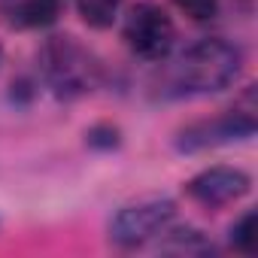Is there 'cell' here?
Here are the masks:
<instances>
[{"mask_svg":"<svg viewBox=\"0 0 258 258\" xmlns=\"http://www.w3.org/2000/svg\"><path fill=\"white\" fill-rule=\"evenodd\" d=\"M243 67V52L222 37L188 46L173 64V85L179 94H216L228 88Z\"/></svg>","mask_w":258,"mask_h":258,"instance_id":"6da1fadb","label":"cell"},{"mask_svg":"<svg viewBox=\"0 0 258 258\" xmlns=\"http://www.w3.org/2000/svg\"><path fill=\"white\" fill-rule=\"evenodd\" d=\"M40 70H43V79L49 82V88L64 100H73V97L94 91L103 79L100 61L76 37H67V34L49 37L43 43Z\"/></svg>","mask_w":258,"mask_h":258,"instance_id":"7a4b0ae2","label":"cell"},{"mask_svg":"<svg viewBox=\"0 0 258 258\" xmlns=\"http://www.w3.org/2000/svg\"><path fill=\"white\" fill-rule=\"evenodd\" d=\"M173 216H176V204L170 198H158V195L140 198L134 204L121 207L112 216L109 237H112V243L127 246V249H131V246H143L152 237L164 234L167 225L173 222Z\"/></svg>","mask_w":258,"mask_h":258,"instance_id":"3957f363","label":"cell"},{"mask_svg":"<svg viewBox=\"0 0 258 258\" xmlns=\"http://www.w3.org/2000/svg\"><path fill=\"white\" fill-rule=\"evenodd\" d=\"M124 43L137 58L143 61H161L167 58V52L173 49L176 40V28L170 22V16L155 7V4H140L127 13L124 19Z\"/></svg>","mask_w":258,"mask_h":258,"instance_id":"277c9868","label":"cell"},{"mask_svg":"<svg viewBox=\"0 0 258 258\" xmlns=\"http://www.w3.org/2000/svg\"><path fill=\"white\" fill-rule=\"evenodd\" d=\"M255 109H231L225 115H216L210 121H198L179 134L176 146L182 152H198V149H213V146H228L237 140H249L255 134Z\"/></svg>","mask_w":258,"mask_h":258,"instance_id":"5b68a950","label":"cell"},{"mask_svg":"<svg viewBox=\"0 0 258 258\" xmlns=\"http://www.w3.org/2000/svg\"><path fill=\"white\" fill-rule=\"evenodd\" d=\"M249 185H252L249 173H243L240 167L219 164V167H207L198 176H191L185 182V195L198 201L201 207H225V204L240 201L249 191Z\"/></svg>","mask_w":258,"mask_h":258,"instance_id":"8992f818","label":"cell"},{"mask_svg":"<svg viewBox=\"0 0 258 258\" xmlns=\"http://www.w3.org/2000/svg\"><path fill=\"white\" fill-rule=\"evenodd\" d=\"M0 16L19 31L49 28L61 16V0H0Z\"/></svg>","mask_w":258,"mask_h":258,"instance_id":"52a82bcc","label":"cell"},{"mask_svg":"<svg viewBox=\"0 0 258 258\" xmlns=\"http://www.w3.org/2000/svg\"><path fill=\"white\" fill-rule=\"evenodd\" d=\"M161 249L164 252H179V255H207V252H213V243L201 231H195V228H179V231L167 234V240L161 243Z\"/></svg>","mask_w":258,"mask_h":258,"instance_id":"ba28073f","label":"cell"},{"mask_svg":"<svg viewBox=\"0 0 258 258\" xmlns=\"http://www.w3.org/2000/svg\"><path fill=\"white\" fill-rule=\"evenodd\" d=\"M118 7H121V0H76V10L82 16V22L88 28H109L118 16Z\"/></svg>","mask_w":258,"mask_h":258,"instance_id":"9c48e42d","label":"cell"},{"mask_svg":"<svg viewBox=\"0 0 258 258\" xmlns=\"http://www.w3.org/2000/svg\"><path fill=\"white\" fill-rule=\"evenodd\" d=\"M255 222H258L255 213H246L231 225V243L243 255H255Z\"/></svg>","mask_w":258,"mask_h":258,"instance_id":"30bf717a","label":"cell"},{"mask_svg":"<svg viewBox=\"0 0 258 258\" xmlns=\"http://www.w3.org/2000/svg\"><path fill=\"white\" fill-rule=\"evenodd\" d=\"M173 4L195 22H210L219 16V0H173Z\"/></svg>","mask_w":258,"mask_h":258,"instance_id":"8fae6325","label":"cell"}]
</instances>
